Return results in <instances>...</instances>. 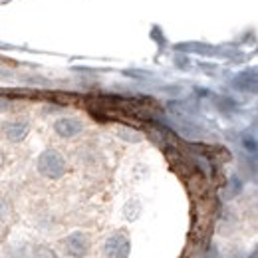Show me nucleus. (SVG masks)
Listing matches in <instances>:
<instances>
[{"instance_id":"1","label":"nucleus","mask_w":258,"mask_h":258,"mask_svg":"<svg viewBox=\"0 0 258 258\" xmlns=\"http://www.w3.org/2000/svg\"><path fill=\"white\" fill-rule=\"evenodd\" d=\"M36 167H38V173L46 179H60L64 177L66 169V159L62 153H58L56 149H46L38 155V161H36Z\"/></svg>"},{"instance_id":"8","label":"nucleus","mask_w":258,"mask_h":258,"mask_svg":"<svg viewBox=\"0 0 258 258\" xmlns=\"http://www.w3.org/2000/svg\"><path fill=\"white\" fill-rule=\"evenodd\" d=\"M32 256L34 258H56V252H54L50 246H46V244H38V246L34 248Z\"/></svg>"},{"instance_id":"11","label":"nucleus","mask_w":258,"mask_h":258,"mask_svg":"<svg viewBox=\"0 0 258 258\" xmlns=\"http://www.w3.org/2000/svg\"><path fill=\"white\" fill-rule=\"evenodd\" d=\"M240 191H242V183H240V179H238V177H232V179H230V185H228V191H226V195H228V197H236Z\"/></svg>"},{"instance_id":"13","label":"nucleus","mask_w":258,"mask_h":258,"mask_svg":"<svg viewBox=\"0 0 258 258\" xmlns=\"http://www.w3.org/2000/svg\"><path fill=\"white\" fill-rule=\"evenodd\" d=\"M217 258H221V256H219V252H217Z\"/></svg>"},{"instance_id":"4","label":"nucleus","mask_w":258,"mask_h":258,"mask_svg":"<svg viewBox=\"0 0 258 258\" xmlns=\"http://www.w3.org/2000/svg\"><path fill=\"white\" fill-rule=\"evenodd\" d=\"M232 88L238 92H246V94H256L258 90V74L254 68H248L240 74H236L232 78Z\"/></svg>"},{"instance_id":"3","label":"nucleus","mask_w":258,"mask_h":258,"mask_svg":"<svg viewBox=\"0 0 258 258\" xmlns=\"http://www.w3.org/2000/svg\"><path fill=\"white\" fill-rule=\"evenodd\" d=\"M101 250H103L105 258H129L131 240L125 232H115L103 242Z\"/></svg>"},{"instance_id":"2","label":"nucleus","mask_w":258,"mask_h":258,"mask_svg":"<svg viewBox=\"0 0 258 258\" xmlns=\"http://www.w3.org/2000/svg\"><path fill=\"white\" fill-rule=\"evenodd\" d=\"M90 246H92L90 236L86 232H82V230L70 232L62 240V248H64V252L70 258H86L88 252H90Z\"/></svg>"},{"instance_id":"7","label":"nucleus","mask_w":258,"mask_h":258,"mask_svg":"<svg viewBox=\"0 0 258 258\" xmlns=\"http://www.w3.org/2000/svg\"><path fill=\"white\" fill-rule=\"evenodd\" d=\"M177 50H185V52H203V54H211L213 48L207 44H177Z\"/></svg>"},{"instance_id":"10","label":"nucleus","mask_w":258,"mask_h":258,"mask_svg":"<svg viewBox=\"0 0 258 258\" xmlns=\"http://www.w3.org/2000/svg\"><path fill=\"white\" fill-rule=\"evenodd\" d=\"M215 103H217L223 111H232V109H236V101H232L230 97H217Z\"/></svg>"},{"instance_id":"5","label":"nucleus","mask_w":258,"mask_h":258,"mask_svg":"<svg viewBox=\"0 0 258 258\" xmlns=\"http://www.w3.org/2000/svg\"><path fill=\"white\" fill-rule=\"evenodd\" d=\"M28 131H30L28 121H22V119L6 121V123L2 125V133H4V137H6L8 141H12V143H20L22 139H26Z\"/></svg>"},{"instance_id":"9","label":"nucleus","mask_w":258,"mask_h":258,"mask_svg":"<svg viewBox=\"0 0 258 258\" xmlns=\"http://www.w3.org/2000/svg\"><path fill=\"white\" fill-rule=\"evenodd\" d=\"M242 147L250 153V155H256V139H254V135H244L242 137Z\"/></svg>"},{"instance_id":"12","label":"nucleus","mask_w":258,"mask_h":258,"mask_svg":"<svg viewBox=\"0 0 258 258\" xmlns=\"http://www.w3.org/2000/svg\"><path fill=\"white\" fill-rule=\"evenodd\" d=\"M8 107H10V103L6 99H0V111H6Z\"/></svg>"},{"instance_id":"6","label":"nucleus","mask_w":258,"mask_h":258,"mask_svg":"<svg viewBox=\"0 0 258 258\" xmlns=\"http://www.w3.org/2000/svg\"><path fill=\"white\" fill-rule=\"evenodd\" d=\"M82 129H84V123H82L78 117H60V119L54 123V131H56L60 137H64V139L80 135Z\"/></svg>"}]
</instances>
